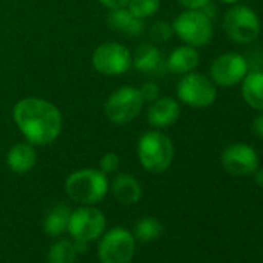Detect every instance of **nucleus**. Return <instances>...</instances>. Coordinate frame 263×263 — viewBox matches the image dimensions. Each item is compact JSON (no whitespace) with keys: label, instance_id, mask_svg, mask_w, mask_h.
Returning <instances> with one entry per match:
<instances>
[{"label":"nucleus","instance_id":"1","mask_svg":"<svg viewBox=\"0 0 263 263\" xmlns=\"http://www.w3.org/2000/svg\"><path fill=\"white\" fill-rule=\"evenodd\" d=\"M13 118L22 135L33 146H48L62 132V115L59 108L47 99L28 96L13 108Z\"/></svg>","mask_w":263,"mask_h":263},{"label":"nucleus","instance_id":"2","mask_svg":"<svg viewBox=\"0 0 263 263\" xmlns=\"http://www.w3.org/2000/svg\"><path fill=\"white\" fill-rule=\"evenodd\" d=\"M137 151L141 166L151 174L166 172L175 157L172 140L158 128L149 130L141 135Z\"/></svg>","mask_w":263,"mask_h":263},{"label":"nucleus","instance_id":"3","mask_svg":"<svg viewBox=\"0 0 263 263\" xmlns=\"http://www.w3.org/2000/svg\"><path fill=\"white\" fill-rule=\"evenodd\" d=\"M110 189L107 175L98 169H81L68 175L65 181L67 195L81 204L91 206L104 200Z\"/></svg>","mask_w":263,"mask_h":263},{"label":"nucleus","instance_id":"4","mask_svg":"<svg viewBox=\"0 0 263 263\" xmlns=\"http://www.w3.org/2000/svg\"><path fill=\"white\" fill-rule=\"evenodd\" d=\"M223 31L228 39L237 45H249L255 42L261 33L258 14L248 5H232L223 16Z\"/></svg>","mask_w":263,"mask_h":263},{"label":"nucleus","instance_id":"5","mask_svg":"<svg viewBox=\"0 0 263 263\" xmlns=\"http://www.w3.org/2000/svg\"><path fill=\"white\" fill-rule=\"evenodd\" d=\"M172 28L183 44L195 48L209 45L214 37L212 17L204 10H184L175 17Z\"/></svg>","mask_w":263,"mask_h":263},{"label":"nucleus","instance_id":"6","mask_svg":"<svg viewBox=\"0 0 263 263\" xmlns=\"http://www.w3.org/2000/svg\"><path fill=\"white\" fill-rule=\"evenodd\" d=\"M178 99L192 108H206L211 107L218 96V87L212 79L203 73L191 71L183 74L177 85Z\"/></svg>","mask_w":263,"mask_h":263},{"label":"nucleus","instance_id":"7","mask_svg":"<svg viewBox=\"0 0 263 263\" xmlns=\"http://www.w3.org/2000/svg\"><path fill=\"white\" fill-rule=\"evenodd\" d=\"M144 101L140 88L132 85H122L116 88L105 101L104 111L113 124H128L143 110Z\"/></svg>","mask_w":263,"mask_h":263},{"label":"nucleus","instance_id":"8","mask_svg":"<svg viewBox=\"0 0 263 263\" xmlns=\"http://www.w3.org/2000/svg\"><path fill=\"white\" fill-rule=\"evenodd\" d=\"M135 237L125 228L110 229L98 246V258L101 263H130L135 255Z\"/></svg>","mask_w":263,"mask_h":263},{"label":"nucleus","instance_id":"9","mask_svg":"<svg viewBox=\"0 0 263 263\" xmlns=\"http://www.w3.org/2000/svg\"><path fill=\"white\" fill-rule=\"evenodd\" d=\"M249 65L243 54L228 51L217 56L209 67V78L217 87L238 85L248 74Z\"/></svg>","mask_w":263,"mask_h":263},{"label":"nucleus","instance_id":"10","mask_svg":"<svg viewBox=\"0 0 263 263\" xmlns=\"http://www.w3.org/2000/svg\"><path fill=\"white\" fill-rule=\"evenodd\" d=\"M93 67L104 76H118L132 67V53L127 47L116 42L101 44L91 56Z\"/></svg>","mask_w":263,"mask_h":263},{"label":"nucleus","instance_id":"11","mask_svg":"<svg viewBox=\"0 0 263 263\" xmlns=\"http://www.w3.org/2000/svg\"><path fill=\"white\" fill-rule=\"evenodd\" d=\"M105 217L104 214L91 206H82L71 212L67 231L73 240L93 241L104 234Z\"/></svg>","mask_w":263,"mask_h":263},{"label":"nucleus","instance_id":"12","mask_svg":"<svg viewBox=\"0 0 263 263\" xmlns=\"http://www.w3.org/2000/svg\"><path fill=\"white\" fill-rule=\"evenodd\" d=\"M223 169L234 177H251L260 164L258 154L251 144L234 143L223 149L220 155Z\"/></svg>","mask_w":263,"mask_h":263},{"label":"nucleus","instance_id":"13","mask_svg":"<svg viewBox=\"0 0 263 263\" xmlns=\"http://www.w3.org/2000/svg\"><path fill=\"white\" fill-rule=\"evenodd\" d=\"M180 115H181L180 102L171 96H163V98H158L154 102H151L146 118H147V122L154 128L161 130V128H167L172 124H175L178 121Z\"/></svg>","mask_w":263,"mask_h":263},{"label":"nucleus","instance_id":"14","mask_svg":"<svg viewBox=\"0 0 263 263\" xmlns=\"http://www.w3.org/2000/svg\"><path fill=\"white\" fill-rule=\"evenodd\" d=\"M107 25L113 31H118L121 34H127V36H140V34H143V31L146 28L144 21L132 14L127 10V7L110 10V13L107 16Z\"/></svg>","mask_w":263,"mask_h":263},{"label":"nucleus","instance_id":"15","mask_svg":"<svg viewBox=\"0 0 263 263\" xmlns=\"http://www.w3.org/2000/svg\"><path fill=\"white\" fill-rule=\"evenodd\" d=\"M111 194L118 203L130 206V204H135L141 200L143 187L134 175L119 174L115 177V180L111 183Z\"/></svg>","mask_w":263,"mask_h":263},{"label":"nucleus","instance_id":"16","mask_svg":"<svg viewBox=\"0 0 263 263\" xmlns=\"http://www.w3.org/2000/svg\"><path fill=\"white\" fill-rule=\"evenodd\" d=\"M132 67L141 73H160L163 67L161 51L154 44H140L132 54Z\"/></svg>","mask_w":263,"mask_h":263},{"label":"nucleus","instance_id":"17","mask_svg":"<svg viewBox=\"0 0 263 263\" xmlns=\"http://www.w3.org/2000/svg\"><path fill=\"white\" fill-rule=\"evenodd\" d=\"M243 101L255 111L263 113V70H252L240 82Z\"/></svg>","mask_w":263,"mask_h":263},{"label":"nucleus","instance_id":"18","mask_svg":"<svg viewBox=\"0 0 263 263\" xmlns=\"http://www.w3.org/2000/svg\"><path fill=\"white\" fill-rule=\"evenodd\" d=\"M200 64V53L195 47L191 45H180L172 50L167 58L166 67L177 74H186L194 71Z\"/></svg>","mask_w":263,"mask_h":263},{"label":"nucleus","instance_id":"19","mask_svg":"<svg viewBox=\"0 0 263 263\" xmlns=\"http://www.w3.org/2000/svg\"><path fill=\"white\" fill-rule=\"evenodd\" d=\"M37 161V154L33 144L30 143H17L7 154V164L10 171L14 174H27L30 172Z\"/></svg>","mask_w":263,"mask_h":263},{"label":"nucleus","instance_id":"20","mask_svg":"<svg viewBox=\"0 0 263 263\" xmlns=\"http://www.w3.org/2000/svg\"><path fill=\"white\" fill-rule=\"evenodd\" d=\"M71 211L67 204H56L45 217L44 221V231L48 237H59L64 234L68 228Z\"/></svg>","mask_w":263,"mask_h":263},{"label":"nucleus","instance_id":"21","mask_svg":"<svg viewBox=\"0 0 263 263\" xmlns=\"http://www.w3.org/2000/svg\"><path fill=\"white\" fill-rule=\"evenodd\" d=\"M163 232V224L160 223L158 218L155 217H144L141 218L140 221L135 223L134 226V237L135 240H140V241H154L157 240Z\"/></svg>","mask_w":263,"mask_h":263},{"label":"nucleus","instance_id":"22","mask_svg":"<svg viewBox=\"0 0 263 263\" xmlns=\"http://www.w3.org/2000/svg\"><path fill=\"white\" fill-rule=\"evenodd\" d=\"M76 248L74 243L64 238L56 241L47 254V261L48 263H74L76 261Z\"/></svg>","mask_w":263,"mask_h":263},{"label":"nucleus","instance_id":"23","mask_svg":"<svg viewBox=\"0 0 263 263\" xmlns=\"http://www.w3.org/2000/svg\"><path fill=\"white\" fill-rule=\"evenodd\" d=\"M161 0H128L127 10L138 19H149L160 10Z\"/></svg>","mask_w":263,"mask_h":263},{"label":"nucleus","instance_id":"24","mask_svg":"<svg viewBox=\"0 0 263 263\" xmlns=\"http://www.w3.org/2000/svg\"><path fill=\"white\" fill-rule=\"evenodd\" d=\"M149 36L154 42H167L172 39L174 36V28H172V24L166 22V21H157L151 25V30H149Z\"/></svg>","mask_w":263,"mask_h":263},{"label":"nucleus","instance_id":"25","mask_svg":"<svg viewBox=\"0 0 263 263\" xmlns=\"http://www.w3.org/2000/svg\"><path fill=\"white\" fill-rule=\"evenodd\" d=\"M99 167H101L99 171H102L105 175L116 172L118 167H119V157H118L115 152H107V154L101 158Z\"/></svg>","mask_w":263,"mask_h":263},{"label":"nucleus","instance_id":"26","mask_svg":"<svg viewBox=\"0 0 263 263\" xmlns=\"http://www.w3.org/2000/svg\"><path fill=\"white\" fill-rule=\"evenodd\" d=\"M140 93L144 102H154L155 99L160 98V87L154 81H147L140 87Z\"/></svg>","mask_w":263,"mask_h":263},{"label":"nucleus","instance_id":"27","mask_svg":"<svg viewBox=\"0 0 263 263\" xmlns=\"http://www.w3.org/2000/svg\"><path fill=\"white\" fill-rule=\"evenodd\" d=\"M251 130L257 138L263 140V113H258L254 116V119L251 122Z\"/></svg>","mask_w":263,"mask_h":263},{"label":"nucleus","instance_id":"28","mask_svg":"<svg viewBox=\"0 0 263 263\" xmlns=\"http://www.w3.org/2000/svg\"><path fill=\"white\" fill-rule=\"evenodd\" d=\"M178 2L186 10H201L211 4V0H178Z\"/></svg>","mask_w":263,"mask_h":263},{"label":"nucleus","instance_id":"29","mask_svg":"<svg viewBox=\"0 0 263 263\" xmlns=\"http://www.w3.org/2000/svg\"><path fill=\"white\" fill-rule=\"evenodd\" d=\"M101 5H104L108 10H116V8H122L127 7L128 0H98Z\"/></svg>","mask_w":263,"mask_h":263},{"label":"nucleus","instance_id":"30","mask_svg":"<svg viewBox=\"0 0 263 263\" xmlns=\"http://www.w3.org/2000/svg\"><path fill=\"white\" fill-rule=\"evenodd\" d=\"M252 177H254V181H255V184H258L260 187H263V167H257L255 169V172L252 174Z\"/></svg>","mask_w":263,"mask_h":263},{"label":"nucleus","instance_id":"31","mask_svg":"<svg viewBox=\"0 0 263 263\" xmlns=\"http://www.w3.org/2000/svg\"><path fill=\"white\" fill-rule=\"evenodd\" d=\"M218 2H221L223 5H229V7H232V5H237V4H240L241 0H218Z\"/></svg>","mask_w":263,"mask_h":263}]
</instances>
